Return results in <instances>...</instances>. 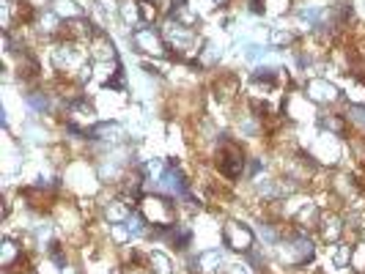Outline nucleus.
I'll use <instances>...</instances> for the list:
<instances>
[{
  "label": "nucleus",
  "mask_w": 365,
  "mask_h": 274,
  "mask_svg": "<svg viewBox=\"0 0 365 274\" xmlns=\"http://www.w3.org/2000/svg\"><path fill=\"white\" fill-rule=\"evenodd\" d=\"M313 255H316V247L305 233H297L286 244H277V258L286 266H305L308 260H313Z\"/></svg>",
  "instance_id": "obj_1"
},
{
  "label": "nucleus",
  "mask_w": 365,
  "mask_h": 274,
  "mask_svg": "<svg viewBox=\"0 0 365 274\" xmlns=\"http://www.w3.org/2000/svg\"><path fill=\"white\" fill-rule=\"evenodd\" d=\"M140 214H143L148 225H154V228H170V225H176L173 203L160 198V195H146V198L140 201Z\"/></svg>",
  "instance_id": "obj_2"
},
{
  "label": "nucleus",
  "mask_w": 365,
  "mask_h": 274,
  "mask_svg": "<svg viewBox=\"0 0 365 274\" xmlns=\"http://www.w3.org/2000/svg\"><path fill=\"white\" fill-rule=\"evenodd\" d=\"M222 241H225V247L234 250V253H250L253 244H256V233H253L247 225L231 219V222H225V228H222Z\"/></svg>",
  "instance_id": "obj_3"
},
{
  "label": "nucleus",
  "mask_w": 365,
  "mask_h": 274,
  "mask_svg": "<svg viewBox=\"0 0 365 274\" xmlns=\"http://www.w3.org/2000/svg\"><path fill=\"white\" fill-rule=\"evenodd\" d=\"M132 44H135L138 53L151 55V58H165L168 55V44H165L163 33H157L151 28H138L132 33Z\"/></svg>",
  "instance_id": "obj_4"
},
{
  "label": "nucleus",
  "mask_w": 365,
  "mask_h": 274,
  "mask_svg": "<svg viewBox=\"0 0 365 274\" xmlns=\"http://www.w3.org/2000/svg\"><path fill=\"white\" fill-rule=\"evenodd\" d=\"M53 63L61 72H72V69L86 66V58H83V50L77 47V41H63L53 50Z\"/></svg>",
  "instance_id": "obj_5"
},
{
  "label": "nucleus",
  "mask_w": 365,
  "mask_h": 274,
  "mask_svg": "<svg viewBox=\"0 0 365 274\" xmlns=\"http://www.w3.org/2000/svg\"><path fill=\"white\" fill-rule=\"evenodd\" d=\"M305 96L313 105H335L341 99V91H338V85H332L324 77H313L305 83Z\"/></svg>",
  "instance_id": "obj_6"
},
{
  "label": "nucleus",
  "mask_w": 365,
  "mask_h": 274,
  "mask_svg": "<svg viewBox=\"0 0 365 274\" xmlns=\"http://www.w3.org/2000/svg\"><path fill=\"white\" fill-rule=\"evenodd\" d=\"M311 157L319 159V162H329L335 164L341 159V146H338V135H329V132H322L316 137V143L311 146Z\"/></svg>",
  "instance_id": "obj_7"
},
{
  "label": "nucleus",
  "mask_w": 365,
  "mask_h": 274,
  "mask_svg": "<svg viewBox=\"0 0 365 274\" xmlns=\"http://www.w3.org/2000/svg\"><path fill=\"white\" fill-rule=\"evenodd\" d=\"M217 159H220L222 176H228V179H239V176H242V170H245V154H242V148L239 146L225 143Z\"/></svg>",
  "instance_id": "obj_8"
},
{
  "label": "nucleus",
  "mask_w": 365,
  "mask_h": 274,
  "mask_svg": "<svg viewBox=\"0 0 365 274\" xmlns=\"http://www.w3.org/2000/svg\"><path fill=\"white\" fill-rule=\"evenodd\" d=\"M319 233H322V238L327 241V244H335V241H341V236H344V219L338 217V214H322V219H319Z\"/></svg>",
  "instance_id": "obj_9"
},
{
  "label": "nucleus",
  "mask_w": 365,
  "mask_h": 274,
  "mask_svg": "<svg viewBox=\"0 0 365 274\" xmlns=\"http://www.w3.org/2000/svg\"><path fill=\"white\" fill-rule=\"evenodd\" d=\"M157 189L165 192V195H170V198H182L184 192H187V184H184L182 173L179 170H173V167H168L165 170V176L157 181Z\"/></svg>",
  "instance_id": "obj_10"
},
{
  "label": "nucleus",
  "mask_w": 365,
  "mask_h": 274,
  "mask_svg": "<svg viewBox=\"0 0 365 274\" xmlns=\"http://www.w3.org/2000/svg\"><path fill=\"white\" fill-rule=\"evenodd\" d=\"M91 55L99 60V63H108V60H115V47H113V41H110L108 33H93L91 38Z\"/></svg>",
  "instance_id": "obj_11"
},
{
  "label": "nucleus",
  "mask_w": 365,
  "mask_h": 274,
  "mask_svg": "<svg viewBox=\"0 0 365 274\" xmlns=\"http://www.w3.org/2000/svg\"><path fill=\"white\" fill-rule=\"evenodd\" d=\"M170 19H176L184 28H195V25L201 22V14H198L187 0H179V3H173V9H170Z\"/></svg>",
  "instance_id": "obj_12"
},
{
  "label": "nucleus",
  "mask_w": 365,
  "mask_h": 274,
  "mask_svg": "<svg viewBox=\"0 0 365 274\" xmlns=\"http://www.w3.org/2000/svg\"><path fill=\"white\" fill-rule=\"evenodd\" d=\"M91 137L93 140H105V143H121L124 140V127L118 121H105V124H96L91 129Z\"/></svg>",
  "instance_id": "obj_13"
},
{
  "label": "nucleus",
  "mask_w": 365,
  "mask_h": 274,
  "mask_svg": "<svg viewBox=\"0 0 365 274\" xmlns=\"http://www.w3.org/2000/svg\"><path fill=\"white\" fill-rule=\"evenodd\" d=\"M239 93V77L237 74H220V80L215 83V96L220 102H231Z\"/></svg>",
  "instance_id": "obj_14"
},
{
  "label": "nucleus",
  "mask_w": 365,
  "mask_h": 274,
  "mask_svg": "<svg viewBox=\"0 0 365 274\" xmlns=\"http://www.w3.org/2000/svg\"><path fill=\"white\" fill-rule=\"evenodd\" d=\"M225 263V255H222V250H203L201 255L195 258V266L206 274H215L220 272V266Z\"/></svg>",
  "instance_id": "obj_15"
},
{
  "label": "nucleus",
  "mask_w": 365,
  "mask_h": 274,
  "mask_svg": "<svg viewBox=\"0 0 365 274\" xmlns=\"http://www.w3.org/2000/svg\"><path fill=\"white\" fill-rule=\"evenodd\" d=\"M53 11L61 19H83L86 17L83 6H77L74 0H53Z\"/></svg>",
  "instance_id": "obj_16"
},
{
  "label": "nucleus",
  "mask_w": 365,
  "mask_h": 274,
  "mask_svg": "<svg viewBox=\"0 0 365 274\" xmlns=\"http://www.w3.org/2000/svg\"><path fill=\"white\" fill-rule=\"evenodd\" d=\"M308 96L305 93H292L289 99H286V115H292V118H305L308 115Z\"/></svg>",
  "instance_id": "obj_17"
},
{
  "label": "nucleus",
  "mask_w": 365,
  "mask_h": 274,
  "mask_svg": "<svg viewBox=\"0 0 365 274\" xmlns=\"http://www.w3.org/2000/svg\"><path fill=\"white\" fill-rule=\"evenodd\" d=\"M148 266L154 274H173V260H170V255H165L163 250L148 253Z\"/></svg>",
  "instance_id": "obj_18"
},
{
  "label": "nucleus",
  "mask_w": 365,
  "mask_h": 274,
  "mask_svg": "<svg viewBox=\"0 0 365 274\" xmlns=\"http://www.w3.org/2000/svg\"><path fill=\"white\" fill-rule=\"evenodd\" d=\"M319 219H322V211H319V206L316 203H305L299 211H297V222H299V228H311V225H319Z\"/></svg>",
  "instance_id": "obj_19"
},
{
  "label": "nucleus",
  "mask_w": 365,
  "mask_h": 274,
  "mask_svg": "<svg viewBox=\"0 0 365 274\" xmlns=\"http://www.w3.org/2000/svg\"><path fill=\"white\" fill-rule=\"evenodd\" d=\"M118 14H121V22H124V25H138V22H140V3H138V0H121Z\"/></svg>",
  "instance_id": "obj_20"
},
{
  "label": "nucleus",
  "mask_w": 365,
  "mask_h": 274,
  "mask_svg": "<svg viewBox=\"0 0 365 274\" xmlns=\"http://www.w3.org/2000/svg\"><path fill=\"white\" fill-rule=\"evenodd\" d=\"M319 127H322V132H329V135H346V121L341 118V115H322L319 118Z\"/></svg>",
  "instance_id": "obj_21"
},
{
  "label": "nucleus",
  "mask_w": 365,
  "mask_h": 274,
  "mask_svg": "<svg viewBox=\"0 0 365 274\" xmlns=\"http://www.w3.org/2000/svg\"><path fill=\"white\" fill-rule=\"evenodd\" d=\"M351 250H354V247L335 241V247H332V266H335V269H346L349 263H351Z\"/></svg>",
  "instance_id": "obj_22"
},
{
  "label": "nucleus",
  "mask_w": 365,
  "mask_h": 274,
  "mask_svg": "<svg viewBox=\"0 0 365 274\" xmlns=\"http://www.w3.org/2000/svg\"><path fill=\"white\" fill-rule=\"evenodd\" d=\"M69 110H72V118L88 121V124H93V121H96V110H93L91 105H88V102H83V99L72 102V105H69Z\"/></svg>",
  "instance_id": "obj_23"
},
{
  "label": "nucleus",
  "mask_w": 365,
  "mask_h": 274,
  "mask_svg": "<svg viewBox=\"0 0 365 274\" xmlns=\"http://www.w3.org/2000/svg\"><path fill=\"white\" fill-rule=\"evenodd\" d=\"M19 258V247H17V241H11V238H6L3 241V247H0V263L3 266H11L14 260Z\"/></svg>",
  "instance_id": "obj_24"
},
{
  "label": "nucleus",
  "mask_w": 365,
  "mask_h": 274,
  "mask_svg": "<svg viewBox=\"0 0 365 274\" xmlns=\"http://www.w3.org/2000/svg\"><path fill=\"white\" fill-rule=\"evenodd\" d=\"M294 31L289 28H274L272 33H269V41H272V47H286V44H294Z\"/></svg>",
  "instance_id": "obj_25"
},
{
  "label": "nucleus",
  "mask_w": 365,
  "mask_h": 274,
  "mask_svg": "<svg viewBox=\"0 0 365 274\" xmlns=\"http://www.w3.org/2000/svg\"><path fill=\"white\" fill-rule=\"evenodd\" d=\"M58 22H61V17H58L55 11H47V14H41V17H38V31L50 36V33L58 31Z\"/></svg>",
  "instance_id": "obj_26"
},
{
  "label": "nucleus",
  "mask_w": 365,
  "mask_h": 274,
  "mask_svg": "<svg viewBox=\"0 0 365 274\" xmlns=\"http://www.w3.org/2000/svg\"><path fill=\"white\" fill-rule=\"evenodd\" d=\"M286 9H289V0H264V14H269V17L283 14Z\"/></svg>",
  "instance_id": "obj_27"
},
{
  "label": "nucleus",
  "mask_w": 365,
  "mask_h": 274,
  "mask_svg": "<svg viewBox=\"0 0 365 274\" xmlns=\"http://www.w3.org/2000/svg\"><path fill=\"white\" fill-rule=\"evenodd\" d=\"M140 3V22H154L157 19V6H154V0H138Z\"/></svg>",
  "instance_id": "obj_28"
},
{
  "label": "nucleus",
  "mask_w": 365,
  "mask_h": 274,
  "mask_svg": "<svg viewBox=\"0 0 365 274\" xmlns=\"http://www.w3.org/2000/svg\"><path fill=\"white\" fill-rule=\"evenodd\" d=\"M351 269L365 272V241H360V244L351 250Z\"/></svg>",
  "instance_id": "obj_29"
},
{
  "label": "nucleus",
  "mask_w": 365,
  "mask_h": 274,
  "mask_svg": "<svg viewBox=\"0 0 365 274\" xmlns=\"http://www.w3.org/2000/svg\"><path fill=\"white\" fill-rule=\"evenodd\" d=\"M110 233H113V238H115L118 244H124L127 238H132L129 228H127V225H121V222H118V225H110Z\"/></svg>",
  "instance_id": "obj_30"
},
{
  "label": "nucleus",
  "mask_w": 365,
  "mask_h": 274,
  "mask_svg": "<svg viewBox=\"0 0 365 274\" xmlns=\"http://www.w3.org/2000/svg\"><path fill=\"white\" fill-rule=\"evenodd\" d=\"M28 105L34 110H38V112H44L47 110V96H41V93H31L28 96Z\"/></svg>",
  "instance_id": "obj_31"
},
{
  "label": "nucleus",
  "mask_w": 365,
  "mask_h": 274,
  "mask_svg": "<svg viewBox=\"0 0 365 274\" xmlns=\"http://www.w3.org/2000/svg\"><path fill=\"white\" fill-rule=\"evenodd\" d=\"M228 274H253V272H250V266H242V263H234V266H228Z\"/></svg>",
  "instance_id": "obj_32"
},
{
  "label": "nucleus",
  "mask_w": 365,
  "mask_h": 274,
  "mask_svg": "<svg viewBox=\"0 0 365 274\" xmlns=\"http://www.w3.org/2000/svg\"><path fill=\"white\" fill-rule=\"evenodd\" d=\"M99 6H102V9H118L121 0H99Z\"/></svg>",
  "instance_id": "obj_33"
},
{
  "label": "nucleus",
  "mask_w": 365,
  "mask_h": 274,
  "mask_svg": "<svg viewBox=\"0 0 365 274\" xmlns=\"http://www.w3.org/2000/svg\"><path fill=\"white\" fill-rule=\"evenodd\" d=\"M215 3H217V6H220V3H225V0H215Z\"/></svg>",
  "instance_id": "obj_34"
},
{
  "label": "nucleus",
  "mask_w": 365,
  "mask_h": 274,
  "mask_svg": "<svg viewBox=\"0 0 365 274\" xmlns=\"http://www.w3.org/2000/svg\"><path fill=\"white\" fill-rule=\"evenodd\" d=\"M363 241H365V231H363Z\"/></svg>",
  "instance_id": "obj_35"
}]
</instances>
